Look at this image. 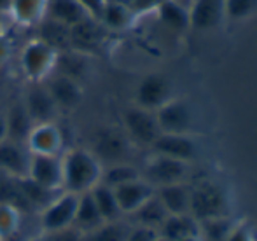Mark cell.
Masks as SVG:
<instances>
[{
	"label": "cell",
	"mask_w": 257,
	"mask_h": 241,
	"mask_svg": "<svg viewBox=\"0 0 257 241\" xmlns=\"http://www.w3.org/2000/svg\"><path fill=\"white\" fill-rule=\"evenodd\" d=\"M151 149L154 154L173 157V159L184 161V163H191L198 157V145L189 135L161 133Z\"/></svg>",
	"instance_id": "15"
},
{
	"label": "cell",
	"mask_w": 257,
	"mask_h": 241,
	"mask_svg": "<svg viewBox=\"0 0 257 241\" xmlns=\"http://www.w3.org/2000/svg\"><path fill=\"white\" fill-rule=\"evenodd\" d=\"M172 98V84L168 79L159 74H149L140 81L139 88H137L135 105L156 112L159 107H163Z\"/></svg>",
	"instance_id": "12"
},
{
	"label": "cell",
	"mask_w": 257,
	"mask_h": 241,
	"mask_svg": "<svg viewBox=\"0 0 257 241\" xmlns=\"http://www.w3.org/2000/svg\"><path fill=\"white\" fill-rule=\"evenodd\" d=\"M89 68V55L81 51H75V49H61L58 53V61L54 72H60L68 77L75 79V81L81 82L84 74Z\"/></svg>",
	"instance_id": "26"
},
{
	"label": "cell",
	"mask_w": 257,
	"mask_h": 241,
	"mask_svg": "<svg viewBox=\"0 0 257 241\" xmlns=\"http://www.w3.org/2000/svg\"><path fill=\"white\" fill-rule=\"evenodd\" d=\"M257 13V0H224V20L243 21Z\"/></svg>",
	"instance_id": "33"
},
{
	"label": "cell",
	"mask_w": 257,
	"mask_h": 241,
	"mask_svg": "<svg viewBox=\"0 0 257 241\" xmlns=\"http://www.w3.org/2000/svg\"><path fill=\"white\" fill-rule=\"evenodd\" d=\"M158 238H159V231H156V229L146 227V225L130 224L126 241H156Z\"/></svg>",
	"instance_id": "35"
},
{
	"label": "cell",
	"mask_w": 257,
	"mask_h": 241,
	"mask_svg": "<svg viewBox=\"0 0 257 241\" xmlns=\"http://www.w3.org/2000/svg\"><path fill=\"white\" fill-rule=\"evenodd\" d=\"M42 241H84V234L72 225V227L61 229L54 232H41Z\"/></svg>",
	"instance_id": "34"
},
{
	"label": "cell",
	"mask_w": 257,
	"mask_h": 241,
	"mask_svg": "<svg viewBox=\"0 0 257 241\" xmlns=\"http://www.w3.org/2000/svg\"><path fill=\"white\" fill-rule=\"evenodd\" d=\"M227 197L222 187L213 182H201L191 189L189 215H193L198 222L206 218L226 217Z\"/></svg>",
	"instance_id": "3"
},
{
	"label": "cell",
	"mask_w": 257,
	"mask_h": 241,
	"mask_svg": "<svg viewBox=\"0 0 257 241\" xmlns=\"http://www.w3.org/2000/svg\"><path fill=\"white\" fill-rule=\"evenodd\" d=\"M32 152L21 142L4 140L0 142V173L11 178H27L30 170Z\"/></svg>",
	"instance_id": "14"
},
{
	"label": "cell",
	"mask_w": 257,
	"mask_h": 241,
	"mask_svg": "<svg viewBox=\"0 0 257 241\" xmlns=\"http://www.w3.org/2000/svg\"><path fill=\"white\" fill-rule=\"evenodd\" d=\"M21 102H23L34 124L56 122L61 114L54 100L51 98V95H49L48 88L44 86V82H28V88Z\"/></svg>",
	"instance_id": "10"
},
{
	"label": "cell",
	"mask_w": 257,
	"mask_h": 241,
	"mask_svg": "<svg viewBox=\"0 0 257 241\" xmlns=\"http://www.w3.org/2000/svg\"><path fill=\"white\" fill-rule=\"evenodd\" d=\"M98 21L102 23L105 30L110 32H122L130 28L135 21V13L130 9L128 6L121 2H105L102 14H100Z\"/></svg>",
	"instance_id": "24"
},
{
	"label": "cell",
	"mask_w": 257,
	"mask_h": 241,
	"mask_svg": "<svg viewBox=\"0 0 257 241\" xmlns=\"http://www.w3.org/2000/svg\"><path fill=\"white\" fill-rule=\"evenodd\" d=\"M156 197L161 201L168 215H184L189 213V199H191V187L184 182L163 185L156 189Z\"/></svg>",
	"instance_id": "20"
},
{
	"label": "cell",
	"mask_w": 257,
	"mask_h": 241,
	"mask_svg": "<svg viewBox=\"0 0 257 241\" xmlns=\"http://www.w3.org/2000/svg\"><path fill=\"white\" fill-rule=\"evenodd\" d=\"M21 217H23V213L20 210H16L11 204L0 203V238L4 241L11 239L20 231Z\"/></svg>",
	"instance_id": "32"
},
{
	"label": "cell",
	"mask_w": 257,
	"mask_h": 241,
	"mask_svg": "<svg viewBox=\"0 0 257 241\" xmlns=\"http://www.w3.org/2000/svg\"><path fill=\"white\" fill-rule=\"evenodd\" d=\"M115 199H117V204L121 208L122 215H132L135 210H139L147 199L156 194V189L151 185L149 182H146L142 177L137 178L133 182L122 183V185L115 187L114 189Z\"/></svg>",
	"instance_id": "18"
},
{
	"label": "cell",
	"mask_w": 257,
	"mask_h": 241,
	"mask_svg": "<svg viewBox=\"0 0 257 241\" xmlns=\"http://www.w3.org/2000/svg\"><path fill=\"white\" fill-rule=\"evenodd\" d=\"M161 133H175V135H189L194 126L193 107L180 98H172L163 107L156 110Z\"/></svg>",
	"instance_id": "8"
},
{
	"label": "cell",
	"mask_w": 257,
	"mask_h": 241,
	"mask_svg": "<svg viewBox=\"0 0 257 241\" xmlns=\"http://www.w3.org/2000/svg\"><path fill=\"white\" fill-rule=\"evenodd\" d=\"M7 140V122H6V116L0 114V142Z\"/></svg>",
	"instance_id": "39"
},
{
	"label": "cell",
	"mask_w": 257,
	"mask_h": 241,
	"mask_svg": "<svg viewBox=\"0 0 257 241\" xmlns=\"http://www.w3.org/2000/svg\"><path fill=\"white\" fill-rule=\"evenodd\" d=\"M44 86L60 112H74L84 100V88L81 82L60 72H53L44 81Z\"/></svg>",
	"instance_id": "9"
},
{
	"label": "cell",
	"mask_w": 257,
	"mask_h": 241,
	"mask_svg": "<svg viewBox=\"0 0 257 241\" xmlns=\"http://www.w3.org/2000/svg\"><path fill=\"white\" fill-rule=\"evenodd\" d=\"M6 122H7V138L14 140V142H21L25 143L30 129L34 128V121L30 119L27 109H25L23 102H16L11 105V109L7 110Z\"/></svg>",
	"instance_id": "25"
},
{
	"label": "cell",
	"mask_w": 257,
	"mask_h": 241,
	"mask_svg": "<svg viewBox=\"0 0 257 241\" xmlns=\"http://www.w3.org/2000/svg\"><path fill=\"white\" fill-rule=\"evenodd\" d=\"M9 53H11L9 44L6 42V39L0 37V65L6 63L7 58H9Z\"/></svg>",
	"instance_id": "38"
},
{
	"label": "cell",
	"mask_w": 257,
	"mask_h": 241,
	"mask_svg": "<svg viewBox=\"0 0 257 241\" xmlns=\"http://www.w3.org/2000/svg\"><path fill=\"white\" fill-rule=\"evenodd\" d=\"M49 0H11V6L6 14L16 27L34 28L39 27L48 18Z\"/></svg>",
	"instance_id": "16"
},
{
	"label": "cell",
	"mask_w": 257,
	"mask_h": 241,
	"mask_svg": "<svg viewBox=\"0 0 257 241\" xmlns=\"http://www.w3.org/2000/svg\"><path fill=\"white\" fill-rule=\"evenodd\" d=\"M37 185L48 190H63V170H61V154L60 156H39L32 154L28 177Z\"/></svg>",
	"instance_id": "13"
},
{
	"label": "cell",
	"mask_w": 257,
	"mask_h": 241,
	"mask_svg": "<svg viewBox=\"0 0 257 241\" xmlns=\"http://www.w3.org/2000/svg\"><path fill=\"white\" fill-rule=\"evenodd\" d=\"M130 147H132V142L124 131L105 128L95 135L93 149L89 150L98 157L103 166H107V164L115 163H128L126 159L130 156Z\"/></svg>",
	"instance_id": "7"
},
{
	"label": "cell",
	"mask_w": 257,
	"mask_h": 241,
	"mask_svg": "<svg viewBox=\"0 0 257 241\" xmlns=\"http://www.w3.org/2000/svg\"><path fill=\"white\" fill-rule=\"evenodd\" d=\"M140 177H142L140 170L137 166H133L132 163H115V164H107V166H103L102 180L100 182L112 187V189H115V187L122 185V183L133 182Z\"/></svg>",
	"instance_id": "29"
},
{
	"label": "cell",
	"mask_w": 257,
	"mask_h": 241,
	"mask_svg": "<svg viewBox=\"0 0 257 241\" xmlns=\"http://www.w3.org/2000/svg\"><path fill=\"white\" fill-rule=\"evenodd\" d=\"M79 194L61 190L46 208L39 211V232H54L74 225Z\"/></svg>",
	"instance_id": "4"
},
{
	"label": "cell",
	"mask_w": 257,
	"mask_h": 241,
	"mask_svg": "<svg viewBox=\"0 0 257 241\" xmlns=\"http://www.w3.org/2000/svg\"><path fill=\"white\" fill-rule=\"evenodd\" d=\"M187 164L189 163L173 159V157L153 154V157H149V161L140 170V173H142L144 180L149 182L154 189H158L163 185L184 182L187 175Z\"/></svg>",
	"instance_id": "6"
},
{
	"label": "cell",
	"mask_w": 257,
	"mask_h": 241,
	"mask_svg": "<svg viewBox=\"0 0 257 241\" xmlns=\"http://www.w3.org/2000/svg\"><path fill=\"white\" fill-rule=\"evenodd\" d=\"M61 170H63V190L84 194L102 180L103 164L89 149L72 147L61 152Z\"/></svg>",
	"instance_id": "1"
},
{
	"label": "cell",
	"mask_w": 257,
	"mask_h": 241,
	"mask_svg": "<svg viewBox=\"0 0 257 241\" xmlns=\"http://www.w3.org/2000/svg\"><path fill=\"white\" fill-rule=\"evenodd\" d=\"M27 241H42V234H41V232H39V234L32 236V238H28Z\"/></svg>",
	"instance_id": "41"
},
{
	"label": "cell",
	"mask_w": 257,
	"mask_h": 241,
	"mask_svg": "<svg viewBox=\"0 0 257 241\" xmlns=\"http://www.w3.org/2000/svg\"><path fill=\"white\" fill-rule=\"evenodd\" d=\"M122 126L130 142L142 147H153L156 138L161 135L156 114L139 105L130 107L122 112Z\"/></svg>",
	"instance_id": "5"
},
{
	"label": "cell",
	"mask_w": 257,
	"mask_h": 241,
	"mask_svg": "<svg viewBox=\"0 0 257 241\" xmlns=\"http://www.w3.org/2000/svg\"><path fill=\"white\" fill-rule=\"evenodd\" d=\"M156 241H166V239H165V238H161V236H159V238L156 239Z\"/></svg>",
	"instance_id": "43"
},
{
	"label": "cell",
	"mask_w": 257,
	"mask_h": 241,
	"mask_svg": "<svg viewBox=\"0 0 257 241\" xmlns=\"http://www.w3.org/2000/svg\"><path fill=\"white\" fill-rule=\"evenodd\" d=\"M130 217V224L135 225H146V227L156 229L159 231V227L163 225V222L168 217V211L165 210V206L161 204V201L156 197V194L151 199H147L139 210H135Z\"/></svg>",
	"instance_id": "27"
},
{
	"label": "cell",
	"mask_w": 257,
	"mask_h": 241,
	"mask_svg": "<svg viewBox=\"0 0 257 241\" xmlns=\"http://www.w3.org/2000/svg\"><path fill=\"white\" fill-rule=\"evenodd\" d=\"M234 224L227 217L206 218L200 222V238L201 241H227Z\"/></svg>",
	"instance_id": "30"
},
{
	"label": "cell",
	"mask_w": 257,
	"mask_h": 241,
	"mask_svg": "<svg viewBox=\"0 0 257 241\" xmlns=\"http://www.w3.org/2000/svg\"><path fill=\"white\" fill-rule=\"evenodd\" d=\"M46 20L70 30L84 21L93 20V16L79 0H49Z\"/></svg>",
	"instance_id": "17"
},
{
	"label": "cell",
	"mask_w": 257,
	"mask_h": 241,
	"mask_svg": "<svg viewBox=\"0 0 257 241\" xmlns=\"http://www.w3.org/2000/svg\"><path fill=\"white\" fill-rule=\"evenodd\" d=\"M189 16L191 28L213 30L224 21V0H194Z\"/></svg>",
	"instance_id": "19"
},
{
	"label": "cell",
	"mask_w": 257,
	"mask_h": 241,
	"mask_svg": "<svg viewBox=\"0 0 257 241\" xmlns=\"http://www.w3.org/2000/svg\"><path fill=\"white\" fill-rule=\"evenodd\" d=\"M180 241H201V238H200V236H189V238H184Z\"/></svg>",
	"instance_id": "42"
},
{
	"label": "cell",
	"mask_w": 257,
	"mask_h": 241,
	"mask_svg": "<svg viewBox=\"0 0 257 241\" xmlns=\"http://www.w3.org/2000/svg\"><path fill=\"white\" fill-rule=\"evenodd\" d=\"M89 192H91L93 201H95L96 208H98L100 215L103 217L105 222H115L124 217L117 204V199H115V194L112 187L100 182V183H96Z\"/></svg>",
	"instance_id": "28"
},
{
	"label": "cell",
	"mask_w": 257,
	"mask_h": 241,
	"mask_svg": "<svg viewBox=\"0 0 257 241\" xmlns=\"http://www.w3.org/2000/svg\"><path fill=\"white\" fill-rule=\"evenodd\" d=\"M58 49L44 39H32L20 53V68L28 82H44L54 72Z\"/></svg>",
	"instance_id": "2"
},
{
	"label": "cell",
	"mask_w": 257,
	"mask_h": 241,
	"mask_svg": "<svg viewBox=\"0 0 257 241\" xmlns=\"http://www.w3.org/2000/svg\"><path fill=\"white\" fill-rule=\"evenodd\" d=\"M11 6V0H0V13H7Z\"/></svg>",
	"instance_id": "40"
},
{
	"label": "cell",
	"mask_w": 257,
	"mask_h": 241,
	"mask_svg": "<svg viewBox=\"0 0 257 241\" xmlns=\"http://www.w3.org/2000/svg\"><path fill=\"white\" fill-rule=\"evenodd\" d=\"M227 241H252L250 232L245 225H234V229L231 231Z\"/></svg>",
	"instance_id": "37"
},
{
	"label": "cell",
	"mask_w": 257,
	"mask_h": 241,
	"mask_svg": "<svg viewBox=\"0 0 257 241\" xmlns=\"http://www.w3.org/2000/svg\"><path fill=\"white\" fill-rule=\"evenodd\" d=\"M102 224H105V220H103L102 215H100L95 201H93L91 192L79 194L77 210H75V218H74V227L77 229V231H81L82 234H88V232L98 229Z\"/></svg>",
	"instance_id": "23"
},
{
	"label": "cell",
	"mask_w": 257,
	"mask_h": 241,
	"mask_svg": "<svg viewBox=\"0 0 257 241\" xmlns=\"http://www.w3.org/2000/svg\"><path fill=\"white\" fill-rule=\"evenodd\" d=\"M159 236L166 241H180L189 236H200V222L189 213L168 215L159 227Z\"/></svg>",
	"instance_id": "21"
},
{
	"label": "cell",
	"mask_w": 257,
	"mask_h": 241,
	"mask_svg": "<svg viewBox=\"0 0 257 241\" xmlns=\"http://www.w3.org/2000/svg\"><path fill=\"white\" fill-rule=\"evenodd\" d=\"M25 145L28 147L32 154L39 156H60L65 150V140L61 128L58 122H42L34 124L30 129Z\"/></svg>",
	"instance_id": "11"
},
{
	"label": "cell",
	"mask_w": 257,
	"mask_h": 241,
	"mask_svg": "<svg viewBox=\"0 0 257 241\" xmlns=\"http://www.w3.org/2000/svg\"><path fill=\"white\" fill-rule=\"evenodd\" d=\"M0 175H2V173H0Z\"/></svg>",
	"instance_id": "45"
},
{
	"label": "cell",
	"mask_w": 257,
	"mask_h": 241,
	"mask_svg": "<svg viewBox=\"0 0 257 241\" xmlns=\"http://www.w3.org/2000/svg\"><path fill=\"white\" fill-rule=\"evenodd\" d=\"M79 2L82 4V6L86 7V9L91 13V16L93 18H96L98 20L100 18V14H102V9H103V6H105V2L107 0H79Z\"/></svg>",
	"instance_id": "36"
},
{
	"label": "cell",
	"mask_w": 257,
	"mask_h": 241,
	"mask_svg": "<svg viewBox=\"0 0 257 241\" xmlns=\"http://www.w3.org/2000/svg\"><path fill=\"white\" fill-rule=\"evenodd\" d=\"M156 14L166 28L173 32H186L191 28L189 9L175 0H161L156 4Z\"/></svg>",
	"instance_id": "22"
},
{
	"label": "cell",
	"mask_w": 257,
	"mask_h": 241,
	"mask_svg": "<svg viewBox=\"0 0 257 241\" xmlns=\"http://www.w3.org/2000/svg\"><path fill=\"white\" fill-rule=\"evenodd\" d=\"M130 229V222L115 220V222H105L98 229L84 234V241H126Z\"/></svg>",
	"instance_id": "31"
},
{
	"label": "cell",
	"mask_w": 257,
	"mask_h": 241,
	"mask_svg": "<svg viewBox=\"0 0 257 241\" xmlns=\"http://www.w3.org/2000/svg\"><path fill=\"white\" fill-rule=\"evenodd\" d=\"M0 241H4V239H2V238H0Z\"/></svg>",
	"instance_id": "44"
}]
</instances>
